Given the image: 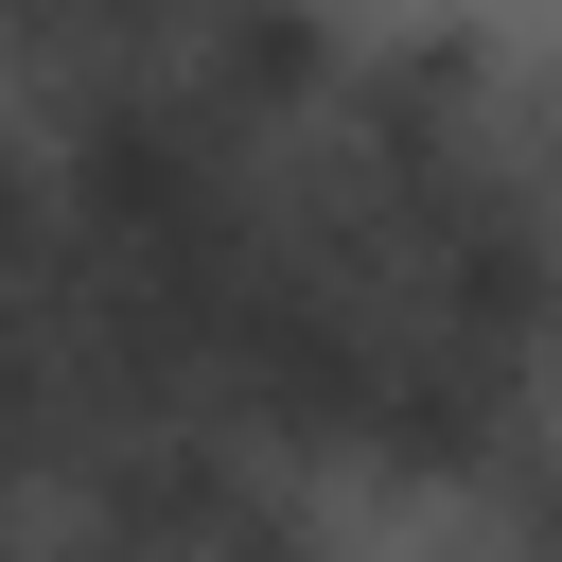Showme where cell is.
I'll list each match as a JSON object with an SVG mask.
<instances>
[{
	"label": "cell",
	"instance_id": "obj_1",
	"mask_svg": "<svg viewBox=\"0 0 562 562\" xmlns=\"http://www.w3.org/2000/svg\"><path fill=\"white\" fill-rule=\"evenodd\" d=\"M246 0H0V70L35 105H105V88H158L228 35Z\"/></svg>",
	"mask_w": 562,
	"mask_h": 562
}]
</instances>
